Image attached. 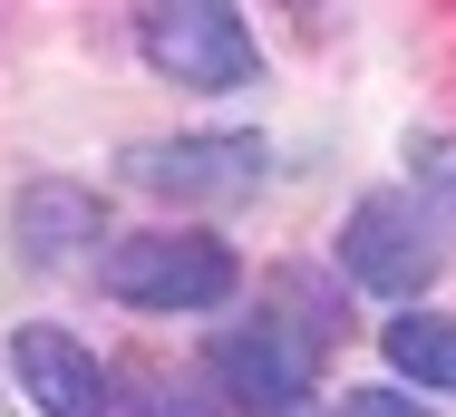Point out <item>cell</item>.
<instances>
[{
    "instance_id": "6da1fadb",
    "label": "cell",
    "mask_w": 456,
    "mask_h": 417,
    "mask_svg": "<svg viewBox=\"0 0 456 417\" xmlns=\"http://www.w3.org/2000/svg\"><path fill=\"white\" fill-rule=\"evenodd\" d=\"M107 291L126 301V311H224L233 301V282H243V262L224 233H126V243H107Z\"/></svg>"
},
{
    "instance_id": "7a4b0ae2",
    "label": "cell",
    "mask_w": 456,
    "mask_h": 417,
    "mask_svg": "<svg viewBox=\"0 0 456 417\" xmlns=\"http://www.w3.org/2000/svg\"><path fill=\"white\" fill-rule=\"evenodd\" d=\"M263 136H243V127H214V136H136V146H117V184H136V194H156V204H243V194H263Z\"/></svg>"
},
{
    "instance_id": "3957f363",
    "label": "cell",
    "mask_w": 456,
    "mask_h": 417,
    "mask_svg": "<svg viewBox=\"0 0 456 417\" xmlns=\"http://www.w3.org/2000/svg\"><path fill=\"white\" fill-rule=\"evenodd\" d=\"M136 49L156 78L194 87V97H224V87H253L263 78V49H253V20L224 10V0H166L136 20Z\"/></svg>"
},
{
    "instance_id": "277c9868",
    "label": "cell",
    "mask_w": 456,
    "mask_h": 417,
    "mask_svg": "<svg viewBox=\"0 0 456 417\" xmlns=\"http://www.w3.org/2000/svg\"><path fill=\"white\" fill-rule=\"evenodd\" d=\"M340 282L369 291V301L418 311V291L437 282V224L408 204V184H388V194H360V204H350V224H340Z\"/></svg>"
},
{
    "instance_id": "5b68a950",
    "label": "cell",
    "mask_w": 456,
    "mask_h": 417,
    "mask_svg": "<svg viewBox=\"0 0 456 417\" xmlns=\"http://www.w3.org/2000/svg\"><path fill=\"white\" fill-rule=\"evenodd\" d=\"M311 379H321V339L291 331L281 311H253L214 339V388L253 417H301L311 408Z\"/></svg>"
},
{
    "instance_id": "8992f818",
    "label": "cell",
    "mask_w": 456,
    "mask_h": 417,
    "mask_svg": "<svg viewBox=\"0 0 456 417\" xmlns=\"http://www.w3.org/2000/svg\"><path fill=\"white\" fill-rule=\"evenodd\" d=\"M97 243H107V204H97L88 184L29 175V184L10 194V252H20L29 272H69V262H88Z\"/></svg>"
},
{
    "instance_id": "52a82bcc",
    "label": "cell",
    "mask_w": 456,
    "mask_h": 417,
    "mask_svg": "<svg viewBox=\"0 0 456 417\" xmlns=\"http://www.w3.org/2000/svg\"><path fill=\"white\" fill-rule=\"evenodd\" d=\"M10 369H20V398H29L39 417H107L117 408L97 349L69 339L59 321H20V331H10Z\"/></svg>"
},
{
    "instance_id": "ba28073f",
    "label": "cell",
    "mask_w": 456,
    "mask_h": 417,
    "mask_svg": "<svg viewBox=\"0 0 456 417\" xmlns=\"http://www.w3.org/2000/svg\"><path fill=\"white\" fill-rule=\"evenodd\" d=\"M379 349H388L398 388H437V398H456V311H398V321L379 331Z\"/></svg>"
},
{
    "instance_id": "9c48e42d",
    "label": "cell",
    "mask_w": 456,
    "mask_h": 417,
    "mask_svg": "<svg viewBox=\"0 0 456 417\" xmlns=\"http://www.w3.org/2000/svg\"><path fill=\"white\" fill-rule=\"evenodd\" d=\"M263 311H281L291 331H311L321 349H330V339H340V321H350V301H340V282H330L321 262H281V272H273V301H263Z\"/></svg>"
},
{
    "instance_id": "30bf717a",
    "label": "cell",
    "mask_w": 456,
    "mask_h": 417,
    "mask_svg": "<svg viewBox=\"0 0 456 417\" xmlns=\"http://www.w3.org/2000/svg\"><path fill=\"white\" fill-rule=\"evenodd\" d=\"M117 408L126 417H214V388L184 379V369H166V359H136V369L117 379Z\"/></svg>"
},
{
    "instance_id": "8fae6325",
    "label": "cell",
    "mask_w": 456,
    "mask_h": 417,
    "mask_svg": "<svg viewBox=\"0 0 456 417\" xmlns=\"http://www.w3.org/2000/svg\"><path fill=\"white\" fill-rule=\"evenodd\" d=\"M408 204L437 224V243H456V136H408Z\"/></svg>"
},
{
    "instance_id": "7c38bea8",
    "label": "cell",
    "mask_w": 456,
    "mask_h": 417,
    "mask_svg": "<svg viewBox=\"0 0 456 417\" xmlns=\"http://www.w3.org/2000/svg\"><path fill=\"white\" fill-rule=\"evenodd\" d=\"M340 417H437L418 388H398V379H379V388H350L340 398Z\"/></svg>"
},
{
    "instance_id": "4fadbf2b",
    "label": "cell",
    "mask_w": 456,
    "mask_h": 417,
    "mask_svg": "<svg viewBox=\"0 0 456 417\" xmlns=\"http://www.w3.org/2000/svg\"><path fill=\"white\" fill-rule=\"evenodd\" d=\"M0 417H10V408H0Z\"/></svg>"
}]
</instances>
